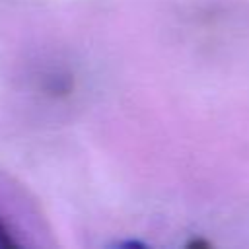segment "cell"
I'll use <instances>...</instances> for the list:
<instances>
[{
  "mask_svg": "<svg viewBox=\"0 0 249 249\" xmlns=\"http://www.w3.org/2000/svg\"><path fill=\"white\" fill-rule=\"evenodd\" d=\"M16 245H18V241L12 237L8 226H6V224L2 222V218H0V247H16Z\"/></svg>",
  "mask_w": 249,
  "mask_h": 249,
  "instance_id": "6da1fadb",
  "label": "cell"
}]
</instances>
